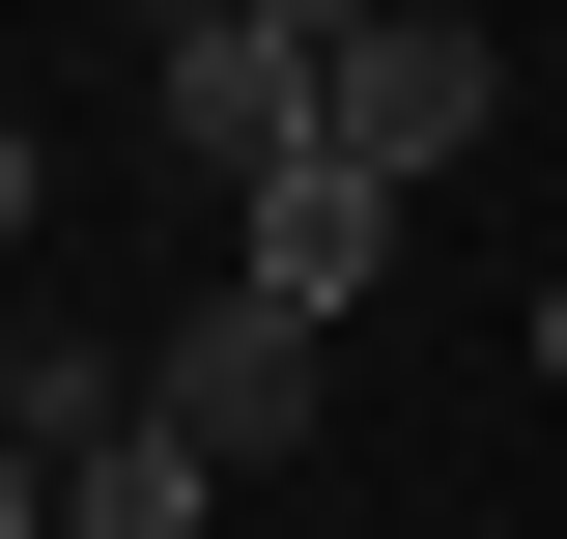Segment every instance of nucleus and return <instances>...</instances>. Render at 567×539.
I'll return each mask as SVG.
<instances>
[{"label":"nucleus","mask_w":567,"mask_h":539,"mask_svg":"<svg viewBox=\"0 0 567 539\" xmlns=\"http://www.w3.org/2000/svg\"><path fill=\"white\" fill-rule=\"evenodd\" d=\"M142 398L199 426L227 482H284V455H312V313H284V284H227V313H171V340H142Z\"/></svg>","instance_id":"nucleus-2"},{"label":"nucleus","mask_w":567,"mask_h":539,"mask_svg":"<svg viewBox=\"0 0 567 539\" xmlns=\"http://www.w3.org/2000/svg\"><path fill=\"white\" fill-rule=\"evenodd\" d=\"M142 142H171V171H227V200H256V171H312V142H341V29H256V0L142 29Z\"/></svg>","instance_id":"nucleus-1"},{"label":"nucleus","mask_w":567,"mask_h":539,"mask_svg":"<svg viewBox=\"0 0 567 539\" xmlns=\"http://www.w3.org/2000/svg\"><path fill=\"white\" fill-rule=\"evenodd\" d=\"M142 398V369H114V340H58V313H29V340H0V426H58V455H85V426H114Z\"/></svg>","instance_id":"nucleus-6"},{"label":"nucleus","mask_w":567,"mask_h":539,"mask_svg":"<svg viewBox=\"0 0 567 539\" xmlns=\"http://www.w3.org/2000/svg\"><path fill=\"white\" fill-rule=\"evenodd\" d=\"M29 227H58V142H29V114H0V284H29Z\"/></svg>","instance_id":"nucleus-7"},{"label":"nucleus","mask_w":567,"mask_h":539,"mask_svg":"<svg viewBox=\"0 0 567 539\" xmlns=\"http://www.w3.org/2000/svg\"><path fill=\"white\" fill-rule=\"evenodd\" d=\"M0 539H58V426H0Z\"/></svg>","instance_id":"nucleus-8"},{"label":"nucleus","mask_w":567,"mask_h":539,"mask_svg":"<svg viewBox=\"0 0 567 539\" xmlns=\"http://www.w3.org/2000/svg\"><path fill=\"white\" fill-rule=\"evenodd\" d=\"M511 340H539V398H567V284H539V313H511Z\"/></svg>","instance_id":"nucleus-9"},{"label":"nucleus","mask_w":567,"mask_h":539,"mask_svg":"<svg viewBox=\"0 0 567 539\" xmlns=\"http://www.w3.org/2000/svg\"><path fill=\"white\" fill-rule=\"evenodd\" d=\"M199 511H227V455H199L171 398H114V426L58 455V539H199Z\"/></svg>","instance_id":"nucleus-5"},{"label":"nucleus","mask_w":567,"mask_h":539,"mask_svg":"<svg viewBox=\"0 0 567 539\" xmlns=\"http://www.w3.org/2000/svg\"><path fill=\"white\" fill-rule=\"evenodd\" d=\"M142 29H199V0H142Z\"/></svg>","instance_id":"nucleus-11"},{"label":"nucleus","mask_w":567,"mask_h":539,"mask_svg":"<svg viewBox=\"0 0 567 539\" xmlns=\"http://www.w3.org/2000/svg\"><path fill=\"white\" fill-rule=\"evenodd\" d=\"M256 29H369V0H256Z\"/></svg>","instance_id":"nucleus-10"},{"label":"nucleus","mask_w":567,"mask_h":539,"mask_svg":"<svg viewBox=\"0 0 567 539\" xmlns=\"http://www.w3.org/2000/svg\"><path fill=\"white\" fill-rule=\"evenodd\" d=\"M227 284H284V313L341 340L369 284H398V171H341V142H312V171H256V200H227Z\"/></svg>","instance_id":"nucleus-4"},{"label":"nucleus","mask_w":567,"mask_h":539,"mask_svg":"<svg viewBox=\"0 0 567 539\" xmlns=\"http://www.w3.org/2000/svg\"><path fill=\"white\" fill-rule=\"evenodd\" d=\"M454 142H483V29H454V0H369V29H341V171L425 200Z\"/></svg>","instance_id":"nucleus-3"}]
</instances>
